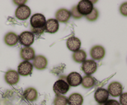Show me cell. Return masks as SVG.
Here are the masks:
<instances>
[{
	"mask_svg": "<svg viewBox=\"0 0 127 105\" xmlns=\"http://www.w3.org/2000/svg\"><path fill=\"white\" fill-rule=\"evenodd\" d=\"M46 21L45 17L43 14L40 13L34 14L30 20L31 28L34 29L45 28Z\"/></svg>",
	"mask_w": 127,
	"mask_h": 105,
	"instance_id": "1",
	"label": "cell"
},
{
	"mask_svg": "<svg viewBox=\"0 0 127 105\" xmlns=\"http://www.w3.org/2000/svg\"><path fill=\"white\" fill-rule=\"evenodd\" d=\"M69 88L70 86L65 80L63 79H59L55 82L53 90L56 96H58L65 95L69 90Z\"/></svg>",
	"mask_w": 127,
	"mask_h": 105,
	"instance_id": "2",
	"label": "cell"
},
{
	"mask_svg": "<svg viewBox=\"0 0 127 105\" xmlns=\"http://www.w3.org/2000/svg\"><path fill=\"white\" fill-rule=\"evenodd\" d=\"M76 7L79 14L86 17L91 13L94 9V5L92 1L89 0H82L78 2Z\"/></svg>",
	"mask_w": 127,
	"mask_h": 105,
	"instance_id": "3",
	"label": "cell"
},
{
	"mask_svg": "<svg viewBox=\"0 0 127 105\" xmlns=\"http://www.w3.org/2000/svg\"><path fill=\"white\" fill-rule=\"evenodd\" d=\"M81 69L86 75H91L96 72L97 64L93 59H88L83 63Z\"/></svg>",
	"mask_w": 127,
	"mask_h": 105,
	"instance_id": "4",
	"label": "cell"
},
{
	"mask_svg": "<svg viewBox=\"0 0 127 105\" xmlns=\"http://www.w3.org/2000/svg\"><path fill=\"white\" fill-rule=\"evenodd\" d=\"M35 40L34 35L31 32L25 31L19 35V42L26 47H29L33 43Z\"/></svg>",
	"mask_w": 127,
	"mask_h": 105,
	"instance_id": "5",
	"label": "cell"
},
{
	"mask_svg": "<svg viewBox=\"0 0 127 105\" xmlns=\"http://www.w3.org/2000/svg\"><path fill=\"white\" fill-rule=\"evenodd\" d=\"M33 68V66L32 63L29 61H24L19 64L17 67V72L22 76H28L32 74Z\"/></svg>",
	"mask_w": 127,
	"mask_h": 105,
	"instance_id": "6",
	"label": "cell"
},
{
	"mask_svg": "<svg viewBox=\"0 0 127 105\" xmlns=\"http://www.w3.org/2000/svg\"><path fill=\"white\" fill-rule=\"evenodd\" d=\"M31 14V10L29 6L26 5L19 6L15 11V16L19 20L25 21L30 17Z\"/></svg>",
	"mask_w": 127,
	"mask_h": 105,
	"instance_id": "7",
	"label": "cell"
},
{
	"mask_svg": "<svg viewBox=\"0 0 127 105\" xmlns=\"http://www.w3.org/2000/svg\"><path fill=\"white\" fill-rule=\"evenodd\" d=\"M107 91L113 97H118L122 94L123 86L119 82H112L108 86Z\"/></svg>",
	"mask_w": 127,
	"mask_h": 105,
	"instance_id": "8",
	"label": "cell"
},
{
	"mask_svg": "<svg viewBox=\"0 0 127 105\" xmlns=\"http://www.w3.org/2000/svg\"><path fill=\"white\" fill-rule=\"evenodd\" d=\"M109 93L107 90L103 88H99L97 89L94 93V99L95 101L100 105L105 103L109 100Z\"/></svg>",
	"mask_w": 127,
	"mask_h": 105,
	"instance_id": "9",
	"label": "cell"
},
{
	"mask_svg": "<svg viewBox=\"0 0 127 105\" xmlns=\"http://www.w3.org/2000/svg\"><path fill=\"white\" fill-rule=\"evenodd\" d=\"M90 55L94 61H100L105 56V50L102 46L95 45L91 49Z\"/></svg>",
	"mask_w": 127,
	"mask_h": 105,
	"instance_id": "10",
	"label": "cell"
},
{
	"mask_svg": "<svg viewBox=\"0 0 127 105\" xmlns=\"http://www.w3.org/2000/svg\"><path fill=\"white\" fill-rule=\"evenodd\" d=\"M83 77L81 75L76 72H72L69 73L66 77V82L68 83L69 86H79L81 84Z\"/></svg>",
	"mask_w": 127,
	"mask_h": 105,
	"instance_id": "11",
	"label": "cell"
},
{
	"mask_svg": "<svg viewBox=\"0 0 127 105\" xmlns=\"http://www.w3.org/2000/svg\"><path fill=\"white\" fill-rule=\"evenodd\" d=\"M4 80L9 85H16L20 80L19 74L15 70H9L5 73Z\"/></svg>",
	"mask_w": 127,
	"mask_h": 105,
	"instance_id": "12",
	"label": "cell"
},
{
	"mask_svg": "<svg viewBox=\"0 0 127 105\" xmlns=\"http://www.w3.org/2000/svg\"><path fill=\"white\" fill-rule=\"evenodd\" d=\"M71 14L70 11L64 8H61L58 9L55 13V19L58 22L66 23L71 18Z\"/></svg>",
	"mask_w": 127,
	"mask_h": 105,
	"instance_id": "13",
	"label": "cell"
},
{
	"mask_svg": "<svg viewBox=\"0 0 127 105\" xmlns=\"http://www.w3.org/2000/svg\"><path fill=\"white\" fill-rule=\"evenodd\" d=\"M32 65L37 70H44L48 65V60L44 56L37 55L33 59Z\"/></svg>",
	"mask_w": 127,
	"mask_h": 105,
	"instance_id": "14",
	"label": "cell"
},
{
	"mask_svg": "<svg viewBox=\"0 0 127 105\" xmlns=\"http://www.w3.org/2000/svg\"><path fill=\"white\" fill-rule=\"evenodd\" d=\"M59 22L55 19H49L46 21L45 32L49 33H55L59 30Z\"/></svg>",
	"mask_w": 127,
	"mask_h": 105,
	"instance_id": "15",
	"label": "cell"
},
{
	"mask_svg": "<svg viewBox=\"0 0 127 105\" xmlns=\"http://www.w3.org/2000/svg\"><path fill=\"white\" fill-rule=\"evenodd\" d=\"M20 56L21 59L26 61H29L31 60H33L35 57V53L33 48L29 47H24L22 48L20 51Z\"/></svg>",
	"mask_w": 127,
	"mask_h": 105,
	"instance_id": "16",
	"label": "cell"
},
{
	"mask_svg": "<svg viewBox=\"0 0 127 105\" xmlns=\"http://www.w3.org/2000/svg\"><path fill=\"white\" fill-rule=\"evenodd\" d=\"M81 46V42L78 38L76 37H71L67 40L66 46L68 49L73 52L79 50Z\"/></svg>",
	"mask_w": 127,
	"mask_h": 105,
	"instance_id": "17",
	"label": "cell"
},
{
	"mask_svg": "<svg viewBox=\"0 0 127 105\" xmlns=\"http://www.w3.org/2000/svg\"><path fill=\"white\" fill-rule=\"evenodd\" d=\"M23 96L27 101L33 102L38 98V92L33 87H28L24 91Z\"/></svg>",
	"mask_w": 127,
	"mask_h": 105,
	"instance_id": "18",
	"label": "cell"
},
{
	"mask_svg": "<svg viewBox=\"0 0 127 105\" xmlns=\"http://www.w3.org/2000/svg\"><path fill=\"white\" fill-rule=\"evenodd\" d=\"M4 41L6 44L9 46H14L18 43L19 36L14 32H9L5 35Z\"/></svg>",
	"mask_w": 127,
	"mask_h": 105,
	"instance_id": "19",
	"label": "cell"
},
{
	"mask_svg": "<svg viewBox=\"0 0 127 105\" xmlns=\"http://www.w3.org/2000/svg\"><path fill=\"white\" fill-rule=\"evenodd\" d=\"M84 102V98L78 93H74L69 95L68 98V105H82Z\"/></svg>",
	"mask_w": 127,
	"mask_h": 105,
	"instance_id": "20",
	"label": "cell"
},
{
	"mask_svg": "<svg viewBox=\"0 0 127 105\" xmlns=\"http://www.w3.org/2000/svg\"><path fill=\"white\" fill-rule=\"evenodd\" d=\"M73 61L77 63H83L85 61L87 58V54L83 49H79L77 51L73 53L72 55Z\"/></svg>",
	"mask_w": 127,
	"mask_h": 105,
	"instance_id": "21",
	"label": "cell"
},
{
	"mask_svg": "<svg viewBox=\"0 0 127 105\" xmlns=\"http://www.w3.org/2000/svg\"><path fill=\"white\" fill-rule=\"evenodd\" d=\"M95 83H96V80L91 75H86L83 77L81 85L83 88L88 89L93 87L95 85Z\"/></svg>",
	"mask_w": 127,
	"mask_h": 105,
	"instance_id": "22",
	"label": "cell"
},
{
	"mask_svg": "<svg viewBox=\"0 0 127 105\" xmlns=\"http://www.w3.org/2000/svg\"><path fill=\"white\" fill-rule=\"evenodd\" d=\"M53 105H68V98L64 95L56 96L53 100Z\"/></svg>",
	"mask_w": 127,
	"mask_h": 105,
	"instance_id": "23",
	"label": "cell"
},
{
	"mask_svg": "<svg viewBox=\"0 0 127 105\" xmlns=\"http://www.w3.org/2000/svg\"><path fill=\"white\" fill-rule=\"evenodd\" d=\"M99 11L96 8L94 7L91 13H90L89 15L86 16V19L88 21H90V22H94V21H95L97 19L98 17H99Z\"/></svg>",
	"mask_w": 127,
	"mask_h": 105,
	"instance_id": "24",
	"label": "cell"
},
{
	"mask_svg": "<svg viewBox=\"0 0 127 105\" xmlns=\"http://www.w3.org/2000/svg\"><path fill=\"white\" fill-rule=\"evenodd\" d=\"M71 14V16H73V17L75 19H79L83 17L81 14H79V12H78V9H77L76 6H73L71 8V10L70 11Z\"/></svg>",
	"mask_w": 127,
	"mask_h": 105,
	"instance_id": "25",
	"label": "cell"
},
{
	"mask_svg": "<svg viewBox=\"0 0 127 105\" xmlns=\"http://www.w3.org/2000/svg\"><path fill=\"white\" fill-rule=\"evenodd\" d=\"M119 11L122 16L127 17V2H124L120 5Z\"/></svg>",
	"mask_w": 127,
	"mask_h": 105,
	"instance_id": "26",
	"label": "cell"
},
{
	"mask_svg": "<svg viewBox=\"0 0 127 105\" xmlns=\"http://www.w3.org/2000/svg\"><path fill=\"white\" fill-rule=\"evenodd\" d=\"M120 105H127V92L124 93L120 96Z\"/></svg>",
	"mask_w": 127,
	"mask_h": 105,
	"instance_id": "27",
	"label": "cell"
},
{
	"mask_svg": "<svg viewBox=\"0 0 127 105\" xmlns=\"http://www.w3.org/2000/svg\"><path fill=\"white\" fill-rule=\"evenodd\" d=\"M102 105H120V103L118 101L115 100H108L105 103Z\"/></svg>",
	"mask_w": 127,
	"mask_h": 105,
	"instance_id": "28",
	"label": "cell"
},
{
	"mask_svg": "<svg viewBox=\"0 0 127 105\" xmlns=\"http://www.w3.org/2000/svg\"><path fill=\"white\" fill-rule=\"evenodd\" d=\"M14 2L16 4L19 5V6H22V5H24V4L27 2V1H14Z\"/></svg>",
	"mask_w": 127,
	"mask_h": 105,
	"instance_id": "29",
	"label": "cell"
}]
</instances>
